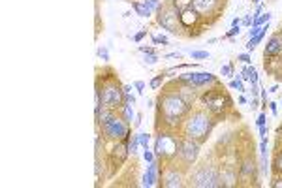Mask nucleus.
Wrapping results in <instances>:
<instances>
[{
	"label": "nucleus",
	"instance_id": "1",
	"mask_svg": "<svg viewBox=\"0 0 282 188\" xmlns=\"http://www.w3.org/2000/svg\"><path fill=\"white\" fill-rule=\"evenodd\" d=\"M188 106L177 90L164 86V92L156 100V130H175L179 132L182 120L190 113Z\"/></svg>",
	"mask_w": 282,
	"mask_h": 188
},
{
	"label": "nucleus",
	"instance_id": "2",
	"mask_svg": "<svg viewBox=\"0 0 282 188\" xmlns=\"http://www.w3.org/2000/svg\"><path fill=\"white\" fill-rule=\"evenodd\" d=\"M218 118L212 113L205 110V108H192L188 113L182 124L179 128V134L182 138H190V140L198 141V143H205L211 136L212 128L216 126Z\"/></svg>",
	"mask_w": 282,
	"mask_h": 188
},
{
	"label": "nucleus",
	"instance_id": "3",
	"mask_svg": "<svg viewBox=\"0 0 282 188\" xmlns=\"http://www.w3.org/2000/svg\"><path fill=\"white\" fill-rule=\"evenodd\" d=\"M94 88L100 90L102 108L118 111V108L124 104V90H122V85H120V81H118V78H117V72L111 70V68H104V70L98 72Z\"/></svg>",
	"mask_w": 282,
	"mask_h": 188
},
{
	"label": "nucleus",
	"instance_id": "4",
	"mask_svg": "<svg viewBox=\"0 0 282 188\" xmlns=\"http://www.w3.org/2000/svg\"><path fill=\"white\" fill-rule=\"evenodd\" d=\"M200 102H202L205 110L212 113L218 120L220 118H226L228 113L234 110V100L228 94L226 88L220 85V81L211 85V88H207L205 92L200 94Z\"/></svg>",
	"mask_w": 282,
	"mask_h": 188
},
{
	"label": "nucleus",
	"instance_id": "5",
	"mask_svg": "<svg viewBox=\"0 0 282 188\" xmlns=\"http://www.w3.org/2000/svg\"><path fill=\"white\" fill-rule=\"evenodd\" d=\"M180 134L175 130H158L156 140H154V154L162 162L175 160L179 154Z\"/></svg>",
	"mask_w": 282,
	"mask_h": 188
},
{
	"label": "nucleus",
	"instance_id": "6",
	"mask_svg": "<svg viewBox=\"0 0 282 188\" xmlns=\"http://www.w3.org/2000/svg\"><path fill=\"white\" fill-rule=\"evenodd\" d=\"M188 184L196 188H214L220 186L218 179V164L212 160H205L196 170L188 175Z\"/></svg>",
	"mask_w": 282,
	"mask_h": 188
},
{
	"label": "nucleus",
	"instance_id": "7",
	"mask_svg": "<svg viewBox=\"0 0 282 188\" xmlns=\"http://www.w3.org/2000/svg\"><path fill=\"white\" fill-rule=\"evenodd\" d=\"M156 23L168 30L170 34H175V36H182L184 34V28L180 24V12L173 8L172 2H166L160 8L156 10Z\"/></svg>",
	"mask_w": 282,
	"mask_h": 188
},
{
	"label": "nucleus",
	"instance_id": "8",
	"mask_svg": "<svg viewBox=\"0 0 282 188\" xmlns=\"http://www.w3.org/2000/svg\"><path fill=\"white\" fill-rule=\"evenodd\" d=\"M186 166H177L175 160H170V162H164V170L160 168V186L164 188H177V186H184V180H186Z\"/></svg>",
	"mask_w": 282,
	"mask_h": 188
},
{
	"label": "nucleus",
	"instance_id": "9",
	"mask_svg": "<svg viewBox=\"0 0 282 188\" xmlns=\"http://www.w3.org/2000/svg\"><path fill=\"white\" fill-rule=\"evenodd\" d=\"M237 170H239V184L244 186H258V166L254 152H244L243 156L237 160Z\"/></svg>",
	"mask_w": 282,
	"mask_h": 188
},
{
	"label": "nucleus",
	"instance_id": "10",
	"mask_svg": "<svg viewBox=\"0 0 282 188\" xmlns=\"http://www.w3.org/2000/svg\"><path fill=\"white\" fill-rule=\"evenodd\" d=\"M132 136H134V134L130 132L122 141H115L113 149L110 150V154H108L110 177H111V175H115V172H117V170H120V168L124 166L126 160H128V156H130V141H132Z\"/></svg>",
	"mask_w": 282,
	"mask_h": 188
},
{
	"label": "nucleus",
	"instance_id": "11",
	"mask_svg": "<svg viewBox=\"0 0 282 188\" xmlns=\"http://www.w3.org/2000/svg\"><path fill=\"white\" fill-rule=\"evenodd\" d=\"M100 128H102L104 138L110 141H122L128 134L132 132V124H128L118 113H115V115H113L108 122H104Z\"/></svg>",
	"mask_w": 282,
	"mask_h": 188
},
{
	"label": "nucleus",
	"instance_id": "12",
	"mask_svg": "<svg viewBox=\"0 0 282 188\" xmlns=\"http://www.w3.org/2000/svg\"><path fill=\"white\" fill-rule=\"evenodd\" d=\"M224 6H226V0H192V8L204 17V21H207L209 17H212V21H216Z\"/></svg>",
	"mask_w": 282,
	"mask_h": 188
},
{
	"label": "nucleus",
	"instance_id": "13",
	"mask_svg": "<svg viewBox=\"0 0 282 188\" xmlns=\"http://www.w3.org/2000/svg\"><path fill=\"white\" fill-rule=\"evenodd\" d=\"M200 145L202 143H198V141L190 140V138H182L180 136V145H179V154H177V160H179L182 166H190L196 162L198 154H200Z\"/></svg>",
	"mask_w": 282,
	"mask_h": 188
},
{
	"label": "nucleus",
	"instance_id": "14",
	"mask_svg": "<svg viewBox=\"0 0 282 188\" xmlns=\"http://www.w3.org/2000/svg\"><path fill=\"white\" fill-rule=\"evenodd\" d=\"M180 24H182L184 30H190L188 32L190 38H192V30H196V36H200L202 30L205 28L204 17L200 16L194 8H188L184 12H180Z\"/></svg>",
	"mask_w": 282,
	"mask_h": 188
},
{
	"label": "nucleus",
	"instance_id": "15",
	"mask_svg": "<svg viewBox=\"0 0 282 188\" xmlns=\"http://www.w3.org/2000/svg\"><path fill=\"white\" fill-rule=\"evenodd\" d=\"M177 79L182 81V83H186V85L198 86V88H202V86H205V85H214V83H218V78L212 76L211 72H186V74H180Z\"/></svg>",
	"mask_w": 282,
	"mask_h": 188
},
{
	"label": "nucleus",
	"instance_id": "16",
	"mask_svg": "<svg viewBox=\"0 0 282 188\" xmlns=\"http://www.w3.org/2000/svg\"><path fill=\"white\" fill-rule=\"evenodd\" d=\"M264 58H266L264 68H266L267 74L282 83V53L280 55H274V56H264Z\"/></svg>",
	"mask_w": 282,
	"mask_h": 188
},
{
	"label": "nucleus",
	"instance_id": "17",
	"mask_svg": "<svg viewBox=\"0 0 282 188\" xmlns=\"http://www.w3.org/2000/svg\"><path fill=\"white\" fill-rule=\"evenodd\" d=\"M158 180H160V162H158V158L154 162H150L149 168H147V172L143 175V182H141V186H156Z\"/></svg>",
	"mask_w": 282,
	"mask_h": 188
},
{
	"label": "nucleus",
	"instance_id": "18",
	"mask_svg": "<svg viewBox=\"0 0 282 188\" xmlns=\"http://www.w3.org/2000/svg\"><path fill=\"white\" fill-rule=\"evenodd\" d=\"M282 53V36L280 32L271 34V38L267 40V46L264 49V56H274Z\"/></svg>",
	"mask_w": 282,
	"mask_h": 188
},
{
	"label": "nucleus",
	"instance_id": "19",
	"mask_svg": "<svg viewBox=\"0 0 282 188\" xmlns=\"http://www.w3.org/2000/svg\"><path fill=\"white\" fill-rule=\"evenodd\" d=\"M134 104H128V102H124L122 104V106H120V108H118V115H120V117L124 118L126 122H128V124H132V120L134 118H136V111H134V108H132Z\"/></svg>",
	"mask_w": 282,
	"mask_h": 188
},
{
	"label": "nucleus",
	"instance_id": "20",
	"mask_svg": "<svg viewBox=\"0 0 282 188\" xmlns=\"http://www.w3.org/2000/svg\"><path fill=\"white\" fill-rule=\"evenodd\" d=\"M267 30H269V23H266L264 26H262V32H260L256 38H250L248 42H246V46H244V47H246V51H254V49H256V46L264 42V38H266Z\"/></svg>",
	"mask_w": 282,
	"mask_h": 188
},
{
	"label": "nucleus",
	"instance_id": "21",
	"mask_svg": "<svg viewBox=\"0 0 282 188\" xmlns=\"http://www.w3.org/2000/svg\"><path fill=\"white\" fill-rule=\"evenodd\" d=\"M273 177H282V149L276 147L273 154Z\"/></svg>",
	"mask_w": 282,
	"mask_h": 188
},
{
	"label": "nucleus",
	"instance_id": "22",
	"mask_svg": "<svg viewBox=\"0 0 282 188\" xmlns=\"http://www.w3.org/2000/svg\"><path fill=\"white\" fill-rule=\"evenodd\" d=\"M130 4H132V8L136 10V16H140V17H150L152 16V12H150L143 2H136V0H128Z\"/></svg>",
	"mask_w": 282,
	"mask_h": 188
},
{
	"label": "nucleus",
	"instance_id": "23",
	"mask_svg": "<svg viewBox=\"0 0 282 188\" xmlns=\"http://www.w3.org/2000/svg\"><path fill=\"white\" fill-rule=\"evenodd\" d=\"M166 76H168V74H166V72H160V74H158V76H154V78L150 79V88H152V90H158V88H160V86L164 85V79H166Z\"/></svg>",
	"mask_w": 282,
	"mask_h": 188
},
{
	"label": "nucleus",
	"instance_id": "24",
	"mask_svg": "<svg viewBox=\"0 0 282 188\" xmlns=\"http://www.w3.org/2000/svg\"><path fill=\"white\" fill-rule=\"evenodd\" d=\"M170 2L177 12H184V10L192 8V0H170Z\"/></svg>",
	"mask_w": 282,
	"mask_h": 188
},
{
	"label": "nucleus",
	"instance_id": "25",
	"mask_svg": "<svg viewBox=\"0 0 282 188\" xmlns=\"http://www.w3.org/2000/svg\"><path fill=\"white\" fill-rule=\"evenodd\" d=\"M138 140H140L141 150H143V149H149V143H150V134H147V132H140V134H138Z\"/></svg>",
	"mask_w": 282,
	"mask_h": 188
},
{
	"label": "nucleus",
	"instance_id": "26",
	"mask_svg": "<svg viewBox=\"0 0 282 188\" xmlns=\"http://www.w3.org/2000/svg\"><path fill=\"white\" fill-rule=\"evenodd\" d=\"M271 17H273V14H271V12L262 14L258 19H254V24H252V26H264L266 23H269V21H271Z\"/></svg>",
	"mask_w": 282,
	"mask_h": 188
},
{
	"label": "nucleus",
	"instance_id": "27",
	"mask_svg": "<svg viewBox=\"0 0 282 188\" xmlns=\"http://www.w3.org/2000/svg\"><path fill=\"white\" fill-rule=\"evenodd\" d=\"M141 145H140V140H138V134H134L132 136V141H130V154H132V156H136V154H138V152H140V149Z\"/></svg>",
	"mask_w": 282,
	"mask_h": 188
},
{
	"label": "nucleus",
	"instance_id": "28",
	"mask_svg": "<svg viewBox=\"0 0 282 188\" xmlns=\"http://www.w3.org/2000/svg\"><path fill=\"white\" fill-rule=\"evenodd\" d=\"M230 88H237V90H239V92L243 94V92H246V88H244V85H243V81H241V79L237 78V79H234V81H230Z\"/></svg>",
	"mask_w": 282,
	"mask_h": 188
},
{
	"label": "nucleus",
	"instance_id": "29",
	"mask_svg": "<svg viewBox=\"0 0 282 188\" xmlns=\"http://www.w3.org/2000/svg\"><path fill=\"white\" fill-rule=\"evenodd\" d=\"M143 160H145L147 164H150V162H154V160H156V154H154V150H150V149H143Z\"/></svg>",
	"mask_w": 282,
	"mask_h": 188
},
{
	"label": "nucleus",
	"instance_id": "30",
	"mask_svg": "<svg viewBox=\"0 0 282 188\" xmlns=\"http://www.w3.org/2000/svg\"><path fill=\"white\" fill-rule=\"evenodd\" d=\"M143 4H145L150 12H156V10L162 6V4H160V0H143Z\"/></svg>",
	"mask_w": 282,
	"mask_h": 188
},
{
	"label": "nucleus",
	"instance_id": "31",
	"mask_svg": "<svg viewBox=\"0 0 282 188\" xmlns=\"http://www.w3.org/2000/svg\"><path fill=\"white\" fill-rule=\"evenodd\" d=\"M239 32H241V24H239V26H232V28H230V30L226 32V34H224V36H222V38H235V36H239Z\"/></svg>",
	"mask_w": 282,
	"mask_h": 188
},
{
	"label": "nucleus",
	"instance_id": "32",
	"mask_svg": "<svg viewBox=\"0 0 282 188\" xmlns=\"http://www.w3.org/2000/svg\"><path fill=\"white\" fill-rule=\"evenodd\" d=\"M220 74H222L224 78H232V76H234V66H232V64H224V66L220 68Z\"/></svg>",
	"mask_w": 282,
	"mask_h": 188
},
{
	"label": "nucleus",
	"instance_id": "33",
	"mask_svg": "<svg viewBox=\"0 0 282 188\" xmlns=\"http://www.w3.org/2000/svg\"><path fill=\"white\" fill-rule=\"evenodd\" d=\"M190 56L196 58V60H202V58H209V53L207 51H190Z\"/></svg>",
	"mask_w": 282,
	"mask_h": 188
},
{
	"label": "nucleus",
	"instance_id": "34",
	"mask_svg": "<svg viewBox=\"0 0 282 188\" xmlns=\"http://www.w3.org/2000/svg\"><path fill=\"white\" fill-rule=\"evenodd\" d=\"M143 62L149 64V66H152V64L158 62V55L156 53H150V55H145V58H143Z\"/></svg>",
	"mask_w": 282,
	"mask_h": 188
},
{
	"label": "nucleus",
	"instance_id": "35",
	"mask_svg": "<svg viewBox=\"0 0 282 188\" xmlns=\"http://www.w3.org/2000/svg\"><path fill=\"white\" fill-rule=\"evenodd\" d=\"M152 44H156V46H170V40L166 38V36H152Z\"/></svg>",
	"mask_w": 282,
	"mask_h": 188
},
{
	"label": "nucleus",
	"instance_id": "36",
	"mask_svg": "<svg viewBox=\"0 0 282 188\" xmlns=\"http://www.w3.org/2000/svg\"><path fill=\"white\" fill-rule=\"evenodd\" d=\"M98 56H100V58H102L104 62H108V60H110V53H108V49H106V47H98Z\"/></svg>",
	"mask_w": 282,
	"mask_h": 188
},
{
	"label": "nucleus",
	"instance_id": "37",
	"mask_svg": "<svg viewBox=\"0 0 282 188\" xmlns=\"http://www.w3.org/2000/svg\"><path fill=\"white\" fill-rule=\"evenodd\" d=\"M237 60L243 64H252V56L248 53H241V55H237Z\"/></svg>",
	"mask_w": 282,
	"mask_h": 188
},
{
	"label": "nucleus",
	"instance_id": "38",
	"mask_svg": "<svg viewBox=\"0 0 282 188\" xmlns=\"http://www.w3.org/2000/svg\"><path fill=\"white\" fill-rule=\"evenodd\" d=\"M147 34H149V30H145V28H143V30H140V32H138V34H136V36H134V42H138V44H140L141 40L145 38Z\"/></svg>",
	"mask_w": 282,
	"mask_h": 188
},
{
	"label": "nucleus",
	"instance_id": "39",
	"mask_svg": "<svg viewBox=\"0 0 282 188\" xmlns=\"http://www.w3.org/2000/svg\"><path fill=\"white\" fill-rule=\"evenodd\" d=\"M138 49H140L141 53H145V55H150V53H156V51H154V47H147V46H140L138 47Z\"/></svg>",
	"mask_w": 282,
	"mask_h": 188
},
{
	"label": "nucleus",
	"instance_id": "40",
	"mask_svg": "<svg viewBox=\"0 0 282 188\" xmlns=\"http://www.w3.org/2000/svg\"><path fill=\"white\" fill-rule=\"evenodd\" d=\"M260 32H262V26H252L250 30H248V38H256Z\"/></svg>",
	"mask_w": 282,
	"mask_h": 188
},
{
	"label": "nucleus",
	"instance_id": "41",
	"mask_svg": "<svg viewBox=\"0 0 282 188\" xmlns=\"http://www.w3.org/2000/svg\"><path fill=\"white\" fill-rule=\"evenodd\" d=\"M241 23H243V26H252V24H254V17H252V16H244Z\"/></svg>",
	"mask_w": 282,
	"mask_h": 188
},
{
	"label": "nucleus",
	"instance_id": "42",
	"mask_svg": "<svg viewBox=\"0 0 282 188\" xmlns=\"http://www.w3.org/2000/svg\"><path fill=\"white\" fill-rule=\"evenodd\" d=\"M267 122V117H266V113H260L258 118H256V126H264Z\"/></svg>",
	"mask_w": 282,
	"mask_h": 188
},
{
	"label": "nucleus",
	"instance_id": "43",
	"mask_svg": "<svg viewBox=\"0 0 282 188\" xmlns=\"http://www.w3.org/2000/svg\"><path fill=\"white\" fill-rule=\"evenodd\" d=\"M134 88H136L140 94H143L145 92V90H143V88H145V83H143V81H136V83H134Z\"/></svg>",
	"mask_w": 282,
	"mask_h": 188
},
{
	"label": "nucleus",
	"instance_id": "44",
	"mask_svg": "<svg viewBox=\"0 0 282 188\" xmlns=\"http://www.w3.org/2000/svg\"><path fill=\"white\" fill-rule=\"evenodd\" d=\"M262 12H264V4H258L256 10H254V14H252V17H254V19H258V17L262 16Z\"/></svg>",
	"mask_w": 282,
	"mask_h": 188
},
{
	"label": "nucleus",
	"instance_id": "45",
	"mask_svg": "<svg viewBox=\"0 0 282 188\" xmlns=\"http://www.w3.org/2000/svg\"><path fill=\"white\" fill-rule=\"evenodd\" d=\"M269 110H271V113H273L274 117L278 115V104L276 102H269Z\"/></svg>",
	"mask_w": 282,
	"mask_h": 188
},
{
	"label": "nucleus",
	"instance_id": "46",
	"mask_svg": "<svg viewBox=\"0 0 282 188\" xmlns=\"http://www.w3.org/2000/svg\"><path fill=\"white\" fill-rule=\"evenodd\" d=\"M124 102L128 104H136V96L132 92H124Z\"/></svg>",
	"mask_w": 282,
	"mask_h": 188
},
{
	"label": "nucleus",
	"instance_id": "47",
	"mask_svg": "<svg viewBox=\"0 0 282 188\" xmlns=\"http://www.w3.org/2000/svg\"><path fill=\"white\" fill-rule=\"evenodd\" d=\"M267 132H269V128H267L266 124H264V126H258V134H260V136H262V138H266Z\"/></svg>",
	"mask_w": 282,
	"mask_h": 188
},
{
	"label": "nucleus",
	"instance_id": "48",
	"mask_svg": "<svg viewBox=\"0 0 282 188\" xmlns=\"http://www.w3.org/2000/svg\"><path fill=\"white\" fill-rule=\"evenodd\" d=\"M260 98L262 102H267V88H260Z\"/></svg>",
	"mask_w": 282,
	"mask_h": 188
},
{
	"label": "nucleus",
	"instance_id": "49",
	"mask_svg": "<svg viewBox=\"0 0 282 188\" xmlns=\"http://www.w3.org/2000/svg\"><path fill=\"white\" fill-rule=\"evenodd\" d=\"M248 104H250L252 110H256V108H258V98H256V96H254V98H250V102H248Z\"/></svg>",
	"mask_w": 282,
	"mask_h": 188
},
{
	"label": "nucleus",
	"instance_id": "50",
	"mask_svg": "<svg viewBox=\"0 0 282 188\" xmlns=\"http://www.w3.org/2000/svg\"><path fill=\"white\" fill-rule=\"evenodd\" d=\"M141 118H143V115H141V113H138V115H136V120H134V126H140L141 124Z\"/></svg>",
	"mask_w": 282,
	"mask_h": 188
},
{
	"label": "nucleus",
	"instance_id": "51",
	"mask_svg": "<svg viewBox=\"0 0 282 188\" xmlns=\"http://www.w3.org/2000/svg\"><path fill=\"white\" fill-rule=\"evenodd\" d=\"M166 58H180V53H170V55H166Z\"/></svg>",
	"mask_w": 282,
	"mask_h": 188
},
{
	"label": "nucleus",
	"instance_id": "52",
	"mask_svg": "<svg viewBox=\"0 0 282 188\" xmlns=\"http://www.w3.org/2000/svg\"><path fill=\"white\" fill-rule=\"evenodd\" d=\"M239 24H241V19H239V17H235L234 21H232V26H239Z\"/></svg>",
	"mask_w": 282,
	"mask_h": 188
},
{
	"label": "nucleus",
	"instance_id": "53",
	"mask_svg": "<svg viewBox=\"0 0 282 188\" xmlns=\"http://www.w3.org/2000/svg\"><path fill=\"white\" fill-rule=\"evenodd\" d=\"M248 102V100H246V98H244V96H239V104H241V106H244V104Z\"/></svg>",
	"mask_w": 282,
	"mask_h": 188
},
{
	"label": "nucleus",
	"instance_id": "54",
	"mask_svg": "<svg viewBox=\"0 0 282 188\" xmlns=\"http://www.w3.org/2000/svg\"><path fill=\"white\" fill-rule=\"evenodd\" d=\"M276 90H278V85H273L269 90H267V92H276Z\"/></svg>",
	"mask_w": 282,
	"mask_h": 188
},
{
	"label": "nucleus",
	"instance_id": "55",
	"mask_svg": "<svg viewBox=\"0 0 282 188\" xmlns=\"http://www.w3.org/2000/svg\"><path fill=\"white\" fill-rule=\"evenodd\" d=\"M252 2H254V4H262V0H252Z\"/></svg>",
	"mask_w": 282,
	"mask_h": 188
},
{
	"label": "nucleus",
	"instance_id": "56",
	"mask_svg": "<svg viewBox=\"0 0 282 188\" xmlns=\"http://www.w3.org/2000/svg\"><path fill=\"white\" fill-rule=\"evenodd\" d=\"M278 32H280V36H282V23H280V30H278Z\"/></svg>",
	"mask_w": 282,
	"mask_h": 188
},
{
	"label": "nucleus",
	"instance_id": "57",
	"mask_svg": "<svg viewBox=\"0 0 282 188\" xmlns=\"http://www.w3.org/2000/svg\"><path fill=\"white\" fill-rule=\"evenodd\" d=\"M280 106H282V100H280Z\"/></svg>",
	"mask_w": 282,
	"mask_h": 188
}]
</instances>
